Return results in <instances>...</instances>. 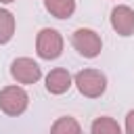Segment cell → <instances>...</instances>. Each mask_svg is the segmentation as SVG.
Returning a JSON list of instances; mask_svg holds the SVG:
<instances>
[{"label": "cell", "instance_id": "1", "mask_svg": "<svg viewBox=\"0 0 134 134\" xmlns=\"http://www.w3.org/2000/svg\"><path fill=\"white\" fill-rule=\"evenodd\" d=\"M73 84L86 98H98L107 90V75L98 69H82L73 75Z\"/></svg>", "mask_w": 134, "mask_h": 134}, {"label": "cell", "instance_id": "2", "mask_svg": "<svg viewBox=\"0 0 134 134\" xmlns=\"http://www.w3.org/2000/svg\"><path fill=\"white\" fill-rule=\"evenodd\" d=\"M29 107V94L21 86H4L0 90V111L8 117H19Z\"/></svg>", "mask_w": 134, "mask_h": 134}, {"label": "cell", "instance_id": "3", "mask_svg": "<svg viewBox=\"0 0 134 134\" xmlns=\"http://www.w3.org/2000/svg\"><path fill=\"white\" fill-rule=\"evenodd\" d=\"M36 52L44 61L59 59L61 52H63V36L57 29H52V27L40 29L38 36H36Z\"/></svg>", "mask_w": 134, "mask_h": 134}, {"label": "cell", "instance_id": "4", "mask_svg": "<svg viewBox=\"0 0 134 134\" xmlns=\"http://www.w3.org/2000/svg\"><path fill=\"white\" fill-rule=\"evenodd\" d=\"M71 44L73 48L77 50V54H82L84 59H94L100 54L103 50V40L100 36L94 31V29H88V27H80L73 31L71 36Z\"/></svg>", "mask_w": 134, "mask_h": 134}, {"label": "cell", "instance_id": "5", "mask_svg": "<svg viewBox=\"0 0 134 134\" xmlns=\"http://www.w3.org/2000/svg\"><path fill=\"white\" fill-rule=\"evenodd\" d=\"M10 75L17 84H36L42 77V67L29 57H19L10 63Z\"/></svg>", "mask_w": 134, "mask_h": 134}, {"label": "cell", "instance_id": "6", "mask_svg": "<svg viewBox=\"0 0 134 134\" xmlns=\"http://www.w3.org/2000/svg\"><path fill=\"white\" fill-rule=\"evenodd\" d=\"M111 27L115 34L128 38V36H134V10L126 4H117L113 6L111 10Z\"/></svg>", "mask_w": 134, "mask_h": 134}, {"label": "cell", "instance_id": "7", "mask_svg": "<svg viewBox=\"0 0 134 134\" xmlns=\"http://www.w3.org/2000/svg\"><path fill=\"white\" fill-rule=\"evenodd\" d=\"M71 84H73V77L63 67H57V69L48 71V75H46V90L50 94H65L71 88Z\"/></svg>", "mask_w": 134, "mask_h": 134}, {"label": "cell", "instance_id": "8", "mask_svg": "<svg viewBox=\"0 0 134 134\" xmlns=\"http://www.w3.org/2000/svg\"><path fill=\"white\" fill-rule=\"evenodd\" d=\"M44 8L57 19H69L75 13V0H44Z\"/></svg>", "mask_w": 134, "mask_h": 134}, {"label": "cell", "instance_id": "9", "mask_svg": "<svg viewBox=\"0 0 134 134\" xmlns=\"http://www.w3.org/2000/svg\"><path fill=\"white\" fill-rule=\"evenodd\" d=\"M50 134H82V128L75 117L63 115L54 119V124L50 126Z\"/></svg>", "mask_w": 134, "mask_h": 134}, {"label": "cell", "instance_id": "10", "mask_svg": "<svg viewBox=\"0 0 134 134\" xmlns=\"http://www.w3.org/2000/svg\"><path fill=\"white\" fill-rule=\"evenodd\" d=\"M90 132H92V134H121V128H119V124H117L113 117L100 115V117H96V119L92 121Z\"/></svg>", "mask_w": 134, "mask_h": 134}, {"label": "cell", "instance_id": "11", "mask_svg": "<svg viewBox=\"0 0 134 134\" xmlns=\"http://www.w3.org/2000/svg\"><path fill=\"white\" fill-rule=\"evenodd\" d=\"M15 36V15L6 8H0V46L10 42Z\"/></svg>", "mask_w": 134, "mask_h": 134}, {"label": "cell", "instance_id": "12", "mask_svg": "<svg viewBox=\"0 0 134 134\" xmlns=\"http://www.w3.org/2000/svg\"><path fill=\"white\" fill-rule=\"evenodd\" d=\"M126 134H134V109L126 115Z\"/></svg>", "mask_w": 134, "mask_h": 134}, {"label": "cell", "instance_id": "13", "mask_svg": "<svg viewBox=\"0 0 134 134\" xmlns=\"http://www.w3.org/2000/svg\"><path fill=\"white\" fill-rule=\"evenodd\" d=\"M2 4H10V2H15V0H0Z\"/></svg>", "mask_w": 134, "mask_h": 134}]
</instances>
